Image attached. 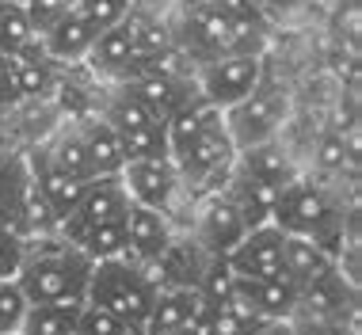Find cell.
I'll use <instances>...</instances> for the list:
<instances>
[{
    "label": "cell",
    "mask_w": 362,
    "mask_h": 335,
    "mask_svg": "<svg viewBox=\"0 0 362 335\" xmlns=\"http://www.w3.org/2000/svg\"><path fill=\"white\" fill-rule=\"evenodd\" d=\"M156 293H160V278L149 274V263L134 259V255H115V259L92 263V278H88L84 301L103 305V309L119 312L122 320L145 328Z\"/></svg>",
    "instance_id": "1"
},
{
    "label": "cell",
    "mask_w": 362,
    "mask_h": 335,
    "mask_svg": "<svg viewBox=\"0 0 362 335\" xmlns=\"http://www.w3.org/2000/svg\"><path fill=\"white\" fill-rule=\"evenodd\" d=\"M88 278H92V259L69 240H62L57 248L27 252L23 267H19V274H16L19 290L27 293L31 305L84 301L88 298Z\"/></svg>",
    "instance_id": "2"
},
{
    "label": "cell",
    "mask_w": 362,
    "mask_h": 335,
    "mask_svg": "<svg viewBox=\"0 0 362 335\" xmlns=\"http://www.w3.org/2000/svg\"><path fill=\"white\" fill-rule=\"evenodd\" d=\"M271 225H279L282 233H298L313 236L325 252H332L339 259V240H344V218L339 206L328 199V191L313 183H286L279 194V206L271 213Z\"/></svg>",
    "instance_id": "3"
},
{
    "label": "cell",
    "mask_w": 362,
    "mask_h": 335,
    "mask_svg": "<svg viewBox=\"0 0 362 335\" xmlns=\"http://www.w3.org/2000/svg\"><path fill=\"white\" fill-rule=\"evenodd\" d=\"M286 111H290L286 92L275 88V84H263L259 81L240 103L225 107L221 122H225V134H229L233 149H248V145L271 141L275 130L286 122Z\"/></svg>",
    "instance_id": "4"
},
{
    "label": "cell",
    "mask_w": 362,
    "mask_h": 335,
    "mask_svg": "<svg viewBox=\"0 0 362 335\" xmlns=\"http://www.w3.org/2000/svg\"><path fill=\"white\" fill-rule=\"evenodd\" d=\"M259 81H263V69L256 54H218L210 61H202L194 88L210 107L225 111V107L240 103Z\"/></svg>",
    "instance_id": "5"
},
{
    "label": "cell",
    "mask_w": 362,
    "mask_h": 335,
    "mask_svg": "<svg viewBox=\"0 0 362 335\" xmlns=\"http://www.w3.org/2000/svg\"><path fill=\"white\" fill-rule=\"evenodd\" d=\"M126 210H130V194H126L122 175H95V180L88 183L84 199L76 202V210L62 221V229H57V233L73 244L76 236L88 233V229H95V225L122 221Z\"/></svg>",
    "instance_id": "6"
},
{
    "label": "cell",
    "mask_w": 362,
    "mask_h": 335,
    "mask_svg": "<svg viewBox=\"0 0 362 335\" xmlns=\"http://www.w3.org/2000/svg\"><path fill=\"white\" fill-rule=\"evenodd\" d=\"M301 317H325V320H344L355 331L358 320V290L355 282L344 278V267H332L320 278L298 286V309Z\"/></svg>",
    "instance_id": "7"
},
{
    "label": "cell",
    "mask_w": 362,
    "mask_h": 335,
    "mask_svg": "<svg viewBox=\"0 0 362 335\" xmlns=\"http://www.w3.org/2000/svg\"><path fill=\"white\" fill-rule=\"evenodd\" d=\"M122 183L130 202L149 206V210L168 213V206L180 191V168H175L172 156H145V160H126L122 164Z\"/></svg>",
    "instance_id": "8"
},
{
    "label": "cell",
    "mask_w": 362,
    "mask_h": 335,
    "mask_svg": "<svg viewBox=\"0 0 362 335\" xmlns=\"http://www.w3.org/2000/svg\"><path fill=\"white\" fill-rule=\"evenodd\" d=\"M282 240H286V233L279 225H271V221L252 225L244 233V240L225 259H229V267L240 278H279L282 274Z\"/></svg>",
    "instance_id": "9"
},
{
    "label": "cell",
    "mask_w": 362,
    "mask_h": 335,
    "mask_svg": "<svg viewBox=\"0 0 362 335\" xmlns=\"http://www.w3.org/2000/svg\"><path fill=\"white\" fill-rule=\"evenodd\" d=\"M233 156H237V149H233L229 134H225V122L218 118V122H210L180 156H172V160H175V168H180V180L206 183L210 175H218L233 164Z\"/></svg>",
    "instance_id": "10"
},
{
    "label": "cell",
    "mask_w": 362,
    "mask_h": 335,
    "mask_svg": "<svg viewBox=\"0 0 362 335\" xmlns=\"http://www.w3.org/2000/svg\"><path fill=\"white\" fill-rule=\"evenodd\" d=\"M122 229H126V248H130V255L141 263H156L172 248V225L160 210L130 202V210H126V218H122Z\"/></svg>",
    "instance_id": "11"
},
{
    "label": "cell",
    "mask_w": 362,
    "mask_h": 335,
    "mask_svg": "<svg viewBox=\"0 0 362 335\" xmlns=\"http://www.w3.org/2000/svg\"><path fill=\"white\" fill-rule=\"evenodd\" d=\"M126 92H130L153 118H160V122H168L183 103L194 100V92H191L187 81L153 73V69H149V73H141V76H134V81H126Z\"/></svg>",
    "instance_id": "12"
},
{
    "label": "cell",
    "mask_w": 362,
    "mask_h": 335,
    "mask_svg": "<svg viewBox=\"0 0 362 335\" xmlns=\"http://www.w3.org/2000/svg\"><path fill=\"white\" fill-rule=\"evenodd\" d=\"M248 233V221L240 218V210L233 206V199H214L199 218V248L206 255H229Z\"/></svg>",
    "instance_id": "13"
},
{
    "label": "cell",
    "mask_w": 362,
    "mask_h": 335,
    "mask_svg": "<svg viewBox=\"0 0 362 335\" xmlns=\"http://www.w3.org/2000/svg\"><path fill=\"white\" fill-rule=\"evenodd\" d=\"M180 31H183V42H175V46L183 54H191L194 61H210V57L225 54V46H229V16H225V8L187 12Z\"/></svg>",
    "instance_id": "14"
},
{
    "label": "cell",
    "mask_w": 362,
    "mask_h": 335,
    "mask_svg": "<svg viewBox=\"0 0 362 335\" xmlns=\"http://www.w3.org/2000/svg\"><path fill=\"white\" fill-rule=\"evenodd\" d=\"M233 298L248 301L263 320H290L293 309H298V286L286 274H279V278H240L237 274Z\"/></svg>",
    "instance_id": "15"
},
{
    "label": "cell",
    "mask_w": 362,
    "mask_h": 335,
    "mask_svg": "<svg viewBox=\"0 0 362 335\" xmlns=\"http://www.w3.org/2000/svg\"><path fill=\"white\" fill-rule=\"evenodd\" d=\"M27 168H31V180H35L38 191H42V199L50 202V210L57 213V229H62V221L69 218V213L76 210V202L84 199L88 183L84 180H73V175L62 172V168H54L50 160H46V153L42 156H31Z\"/></svg>",
    "instance_id": "16"
},
{
    "label": "cell",
    "mask_w": 362,
    "mask_h": 335,
    "mask_svg": "<svg viewBox=\"0 0 362 335\" xmlns=\"http://www.w3.org/2000/svg\"><path fill=\"white\" fill-rule=\"evenodd\" d=\"M332 267H339V259L320 248L313 236L286 233V240H282V274H286L293 286H305L313 278H320V274L332 271Z\"/></svg>",
    "instance_id": "17"
},
{
    "label": "cell",
    "mask_w": 362,
    "mask_h": 335,
    "mask_svg": "<svg viewBox=\"0 0 362 335\" xmlns=\"http://www.w3.org/2000/svg\"><path fill=\"white\" fill-rule=\"evenodd\" d=\"M38 42H42V54L54 57V61H84L92 42H95V31L76 16V8H69L50 31L38 35Z\"/></svg>",
    "instance_id": "18"
},
{
    "label": "cell",
    "mask_w": 362,
    "mask_h": 335,
    "mask_svg": "<svg viewBox=\"0 0 362 335\" xmlns=\"http://www.w3.org/2000/svg\"><path fill=\"white\" fill-rule=\"evenodd\" d=\"M194 305H199V290L194 286H164L153 301V312L145 320V335H175L187 328Z\"/></svg>",
    "instance_id": "19"
},
{
    "label": "cell",
    "mask_w": 362,
    "mask_h": 335,
    "mask_svg": "<svg viewBox=\"0 0 362 335\" xmlns=\"http://www.w3.org/2000/svg\"><path fill=\"white\" fill-rule=\"evenodd\" d=\"M138 57V50H134V31H130V19H122L119 27H107V31L95 35L92 50H88V61H92L95 73L103 76H119L126 73V65Z\"/></svg>",
    "instance_id": "20"
},
{
    "label": "cell",
    "mask_w": 362,
    "mask_h": 335,
    "mask_svg": "<svg viewBox=\"0 0 362 335\" xmlns=\"http://www.w3.org/2000/svg\"><path fill=\"white\" fill-rule=\"evenodd\" d=\"M279 194H282V187L267 183V180H256V175L237 172L229 199H233V206L240 210V218L248 221V229H252V225L271 221V213H275V206H279Z\"/></svg>",
    "instance_id": "21"
},
{
    "label": "cell",
    "mask_w": 362,
    "mask_h": 335,
    "mask_svg": "<svg viewBox=\"0 0 362 335\" xmlns=\"http://www.w3.org/2000/svg\"><path fill=\"white\" fill-rule=\"evenodd\" d=\"M237 172L244 175H256V180H267L275 187H286L293 183V164L290 156L271 141H259V145H248V149H237Z\"/></svg>",
    "instance_id": "22"
},
{
    "label": "cell",
    "mask_w": 362,
    "mask_h": 335,
    "mask_svg": "<svg viewBox=\"0 0 362 335\" xmlns=\"http://www.w3.org/2000/svg\"><path fill=\"white\" fill-rule=\"evenodd\" d=\"M84 301H42L27 305V317L19 324V335H73L76 317Z\"/></svg>",
    "instance_id": "23"
},
{
    "label": "cell",
    "mask_w": 362,
    "mask_h": 335,
    "mask_svg": "<svg viewBox=\"0 0 362 335\" xmlns=\"http://www.w3.org/2000/svg\"><path fill=\"white\" fill-rule=\"evenodd\" d=\"M81 137H84V149L92 156V168L95 175H119L126 156H122V145H119V134L103 122V118H88L81 126Z\"/></svg>",
    "instance_id": "24"
},
{
    "label": "cell",
    "mask_w": 362,
    "mask_h": 335,
    "mask_svg": "<svg viewBox=\"0 0 362 335\" xmlns=\"http://www.w3.org/2000/svg\"><path fill=\"white\" fill-rule=\"evenodd\" d=\"M46 160H50L54 168H62V172H69L73 180H84V183L95 180V168H92V156H88V149H84L81 130L57 134V141L46 149Z\"/></svg>",
    "instance_id": "25"
},
{
    "label": "cell",
    "mask_w": 362,
    "mask_h": 335,
    "mask_svg": "<svg viewBox=\"0 0 362 335\" xmlns=\"http://www.w3.org/2000/svg\"><path fill=\"white\" fill-rule=\"evenodd\" d=\"M194 290H199L202 301L221 305V301H229L233 293H237V271L229 267V259H225V255H206L199 278H194Z\"/></svg>",
    "instance_id": "26"
},
{
    "label": "cell",
    "mask_w": 362,
    "mask_h": 335,
    "mask_svg": "<svg viewBox=\"0 0 362 335\" xmlns=\"http://www.w3.org/2000/svg\"><path fill=\"white\" fill-rule=\"evenodd\" d=\"M76 248H81L92 263L100 259H115V255H130V248H126V229L122 221H107V225H95V229H88L76 236Z\"/></svg>",
    "instance_id": "27"
},
{
    "label": "cell",
    "mask_w": 362,
    "mask_h": 335,
    "mask_svg": "<svg viewBox=\"0 0 362 335\" xmlns=\"http://www.w3.org/2000/svg\"><path fill=\"white\" fill-rule=\"evenodd\" d=\"M73 335H145L141 324L122 320L119 312L103 309V305L84 301L81 305V317H76V331Z\"/></svg>",
    "instance_id": "28"
},
{
    "label": "cell",
    "mask_w": 362,
    "mask_h": 335,
    "mask_svg": "<svg viewBox=\"0 0 362 335\" xmlns=\"http://www.w3.org/2000/svg\"><path fill=\"white\" fill-rule=\"evenodd\" d=\"M122 156L126 160H145V156H168V137H164V122H141L134 130L119 134Z\"/></svg>",
    "instance_id": "29"
},
{
    "label": "cell",
    "mask_w": 362,
    "mask_h": 335,
    "mask_svg": "<svg viewBox=\"0 0 362 335\" xmlns=\"http://www.w3.org/2000/svg\"><path fill=\"white\" fill-rule=\"evenodd\" d=\"M126 19H130V31H134V50L141 57H149V61L156 54H164L175 46L172 27L164 23L160 16H126Z\"/></svg>",
    "instance_id": "30"
},
{
    "label": "cell",
    "mask_w": 362,
    "mask_h": 335,
    "mask_svg": "<svg viewBox=\"0 0 362 335\" xmlns=\"http://www.w3.org/2000/svg\"><path fill=\"white\" fill-rule=\"evenodd\" d=\"M8 76H12L19 100H35V95L50 92V61H42V57H12Z\"/></svg>",
    "instance_id": "31"
},
{
    "label": "cell",
    "mask_w": 362,
    "mask_h": 335,
    "mask_svg": "<svg viewBox=\"0 0 362 335\" xmlns=\"http://www.w3.org/2000/svg\"><path fill=\"white\" fill-rule=\"evenodd\" d=\"M130 4L134 0H76V16L92 27L95 35L107 31V27H119L126 16H130Z\"/></svg>",
    "instance_id": "32"
},
{
    "label": "cell",
    "mask_w": 362,
    "mask_h": 335,
    "mask_svg": "<svg viewBox=\"0 0 362 335\" xmlns=\"http://www.w3.org/2000/svg\"><path fill=\"white\" fill-rule=\"evenodd\" d=\"M27 293L16 278H0V335H19V324L27 317Z\"/></svg>",
    "instance_id": "33"
},
{
    "label": "cell",
    "mask_w": 362,
    "mask_h": 335,
    "mask_svg": "<svg viewBox=\"0 0 362 335\" xmlns=\"http://www.w3.org/2000/svg\"><path fill=\"white\" fill-rule=\"evenodd\" d=\"M27 240L19 236L16 229H8V225H0V278H16L19 267H23L27 259Z\"/></svg>",
    "instance_id": "34"
},
{
    "label": "cell",
    "mask_w": 362,
    "mask_h": 335,
    "mask_svg": "<svg viewBox=\"0 0 362 335\" xmlns=\"http://www.w3.org/2000/svg\"><path fill=\"white\" fill-rule=\"evenodd\" d=\"M23 12L31 19L35 35H46L57 19L69 12V4H65V0H23Z\"/></svg>",
    "instance_id": "35"
},
{
    "label": "cell",
    "mask_w": 362,
    "mask_h": 335,
    "mask_svg": "<svg viewBox=\"0 0 362 335\" xmlns=\"http://www.w3.org/2000/svg\"><path fill=\"white\" fill-rule=\"evenodd\" d=\"M290 328L293 335H355L344 320H325V317H301L293 312L290 317Z\"/></svg>",
    "instance_id": "36"
},
{
    "label": "cell",
    "mask_w": 362,
    "mask_h": 335,
    "mask_svg": "<svg viewBox=\"0 0 362 335\" xmlns=\"http://www.w3.org/2000/svg\"><path fill=\"white\" fill-rule=\"evenodd\" d=\"M351 160V149L344 137H325L317 149V164L325 168V172H344V164Z\"/></svg>",
    "instance_id": "37"
},
{
    "label": "cell",
    "mask_w": 362,
    "mask_h": 335,
    "mask_svg": "<svg viewBox=\"0 0 362 335\" xmlns=\"http://www.w3.org/2000/svg\"><path fill=\"white\" fill-rule=\"evenodd\" d=\"M19 103V92H16V84H12V76H0V114L8 111V107H16Z\"/></svg>",
    "instance_id": "38"
},
{
    "label": "cell",
    "mask_w": 362,
    "mask_h": 335,
    "mask_svg": "<svg viewBox=\"0 0 362 335\" xmlns=\"http://www.w3.org/2000/svg\"><path fill=\"white\" fill-rule=\"evenodd\" d=\"M256 335H293V328H290V320H267V324H259Z\"/></svg>",
    "instance_id": "39"
},
{
    "label": "cell",
    "mask_w": 362,
    "mask_h": 335,
    "mask_svg": "<svg viewBox=\"0 0 362 335\" xmlns=\"http://www.w3.org/2000/svg\"><path fill=\"white\" fill-rule=\"evenodd\" d=\"M183 4V16L187 12H210V8H221L225 0H180Z\"/></svg>",
    "instance_id": "40"
},
{
    "label": "cell",
    "mask_w": 362,
    "mask_h": 335,
    "mask_svg": "<svg viewBox=\"0 0 362 335\" xmlns=\"http://www.w3.org/2000/svg\"><path fill=\"white\" fill-rule=\"evenodd\" d=\"M8 65H12V57H8L4 50H0V76H4V73H8Z\"/></svg>",
    "instance_id": "41"
},
{
    "label": "cell",
    "mask_w": 362,
    "mask_h": 335,
    "mask_svg": "<svg viewBox=\"0 0 362 335\" xmlns=\"http://www.w3.org/2000/svg\"><path fill=\"white\" fill-rule=\"evenodd\" d=\"M259 4H279L282 8V4H293V0H259Z\"/></svg>",
    "instance_id": "42"
},
{
    "label": "cell",
    "mask_w": 362,
    "mask_h": 335,
    "mask_svg": "<svg viewBox=\"0 0 362 335\" xmlns=\"http://www.w3.org/2000/svg\"><path fill=\"white\" fill-rule=\"evenodd\" d=\"M65 4H69V8H73V4H76V0H65Z\"/></svg>",
    "instance_id": "43"
}]
</instances>
